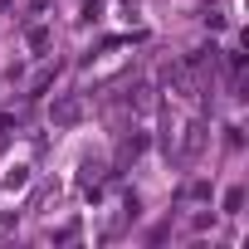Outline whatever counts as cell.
Returning a JSON list of instances; mask_svg holds the SVG:
<instances>
[{
	"instance_id": "1",
	"label": "cell",
	"mask_w": 249,
	"mask_h": 249,
	"mask_svg": "<svg viewBox=\"0 0 249 249\" xmlns=\"http://www.w3.org/2000/svg\"><path fill=\"white\" fill-rule=\"evenodd\" d=\"M171 147H176V161H196L205 147V122H186L181 137H171Z\"/></svg>"
},
{
	"instance_id": "2",
	"label": "cell",
	"mask_w": 249,
	"mask_h": 249,
	"mask_svg": "<svg viewBox=\"0 0 249 249\" xmlns=\"http://www.w3.org/2000/svg\"><path fill=\"white\" fill-rule=\"evenodd\" d=\"M49 122H54V127H78V122H83V98H78V93H64V98H54V107H49Z\"/></svg>"
},
{
	"instance_id": "3",
	"label": "cell",
	"mask_w": 249,
	"mask_h": 249,
	"mask_svg": "<svg viewBox=\"0 0 249 249\" xmlns=\"http://www.w3.org/2000/svg\"><path fill=\"white\" fill-rule=\"evenodd\" d=\"M103 181H107V166H103V161H93V157H88V161H83V166H78V186H83V191H88V196H98V191H103Z\"/></svg>"
},
{
	"instance_id": "4",
	"label": "cell",
	"mask_w": 249,
	"mask_h": 249,
	"mask_svg": "<svg viewBox=\"0 0 249 249\" xmlns=\"http://www.w3.org/2000/svg\"><path fill=\"white\" fill-rule=\"evenodd\" d=\"M142 152H147V137H142V132H132V137H122V152H117V161L127 166V161H137Z\"/></svg>"
},
{
	"instance_id": "5",
	"label": "cell",
	"mask_w": 249,
	"mask_h": 249,
	"mask_svg": "<svg viewBox=\"0 0 249 249\" xmlns=\"http://www.w3.org/2000/svg\"><path fill=\"white\" fill-rule=\"evenodd\" d=\"M127 103H132L137 112H147V107H152V88H147V83H137V88H127Z\"/></svg>"
},
{
	"instance_id": "6",
	"label": "cell",
	"mask_w": 249,
	"mask_h": 249,
	"mask_svg": "<svg viewBox=\"0 0 249 249\" xmlns=\"http://www.w3.org/2000/svg\"><path fill=\"white\" fill-rule=\"evenodd\" d=\"M25 39H30V49H35V54H44V49H49V30H44V25H30V35H25Z\"/></svg>"
},
{
	"instance_id": "7",
	"label": "cell",
	"mask_w": 249,
	"mask_h": 249,
	"mask_svg": "<svg viewBox=\"0 0 249 249\" xmlns=\"http://www.w3.org/2000/svg\"><path fill=\"white\" fill-rule=\"evenodd\" d=\"M239 205H244V191L230 186V191H225V215H239Z\"/></svg>"
},
{
	"instance_id": "8",
	"label": "cell",
	"mask_w": 249,
	"mask_h": 249,
	"mask_svg": "<svg viewBox=\"0 0 249 249\" xmlns=\"http://www.w3.org/2000/svg\"><path fill=\"white\" fill-rule=\"evenodd\" d=\"M186 200H210V186H205V181H191V186H186Z\"/></svg>"
},
{
	"instance_id": "9",
	"label": "cell",
	"mask_w": 249,
	"mask_h": 249,
	"mask_svg": "<svg viewBox=\"0 0 249 249\" xmlns=\"http://www.w3.org/2000/svg\"><path fill=\"white\" fill-rule=\"evenodd\" d=\"M15 186H25V166H15V171L5 176V191H15Z\"/></svg>"
}]
</instances>
